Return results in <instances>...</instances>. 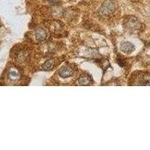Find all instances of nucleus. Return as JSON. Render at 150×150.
I'll return each mask as SVG.
<instances>
[{
	"mask_svg": "<svg viewBox=\"0 0 150 150\" xmlns=\"http://www.w3.org/2000/svg\"><path fill=\"white\" fill-rule=\"evenodd\" d=\"M115 10V3L113 1L107 0L101 6V9L99 11V14L102 16H108L111 14Z\"/></svg>",
	"mask_w": 150,
	"mask_h": 150,
	"instance_id": "1",
	"label": "nucleus"
},
{
	"mask_svg": "<svg viewBox=\"0 0 150 150\" xmlns=\"http://www.w3.org/2000/svg\"><path fill=\"white\" fill-rule=\"evenodd\" d=\"M59 74L62 78H68L73 76L74 70L71 66L65 65L59 70Z\"/></svg>",
	"mask_w": 150,
	"mask_h": 150,
	"instance_id": "2",
	"label": "nucleus"
},
{
	"mask_svg": "<svg viewBox=\"0 0 150 150\" xmlns=\"http://www.w3.org/2000/svg\"><path fill=\"white\" fill-rule=\"evenodd\" d=\"M121 50L125 53H131L134 51L135 47L134 44L130 42H123L121 44L120 47Z\"/></svg>",
	"mask_w": 150,
	"mask_h": 150,
	"instance_id": "3",
	"label": "nucleus"
},
{
	"mask_svg": "<svg viewBox=\"0 0 150 150\" xmlns=\"http://www.w3.org/2000/svg\"><path fill=\"white\" fill-rule=\"evenodd\" d=\"M47 38V33L44 31L43 29H38L35 32V39L37 41H42L45 40V39Z\"/></svg>",
	"mask_w": 150,
	"mask_h": 150,
	"instance_id": "4",
	"label": "nucleus"
},
{
	"mask_svg": "<svg viewBox=\"0 0 150 150\" xmlns=\"http://www.w3.org/2000/svg\"><path fill=\"white\" fill-rule=\"evenodd\" d=\"M8 78L11 81H17L20 78V74L16 69L11 68V69H10L9 72H8Z\"/></svg>",
	"mask_w": 150,
	"mask_h": 150,
	"instance_id": "5",
	"label": "nucleus"
},
{
	"mask_svg": "<svg viewBox=\"0 0 150 150\" xmlns=\"http://www.w3.org/2000/svg\"><path fill=\"white\" fill-rule=\"evenodd\" d=\"M78 82L81 86H88L91 83V79L88 75L83 74L78 80Z\"/></svg>",
	"mask_w": 150,
	"mask_h": 150,
	"instance_id": "6",
	"label": "nucleus"
},
{
	"mask_svg": "<svg viewBox=\"0 0 150 150\" xmlns=\"http://www.w3.org/2000/svg\"><path fill=\"white\" fill-rule=\"evenodd\" d=\"M137 18H135L134 17H128V19L127 20L126 23L127 26H128V28L129 29H134V28H136L137 25Z\"/></svg>",
	"mask_w": 150,
	"mask_h": 150,
	"instance_id": "7",
	"label": "nucleus"
},
{
	"mask_svg": "<svg viewBox=\"0 0 150 150\" xmlns=\"http://www.w3.org/2000/svg\"><path fill=\"white\" fill-rule=\"evenodd\" d=\"M54 60L53 59H49V60L46 61L45 63L42 65V68L44 71H50L54 67Z\"/></svg>",
	"mask_w": 150,
	"mask_h": 150,
	"instance_id": "8",
	"label": "nucleus"
},
{
	"mask_svg": "<svg viewBox=\"0 0 150 150\" xmlns=\"http://www.w3.org/2000/svg\"><path fill=\"white\" fill-rule=\"evenodd\" d=\"M117 62H118V64H119L120 66H122V67H123V66L125 65V63L124 60H122V59H119V58L118 59Z\"/></svg>",
	"mask_w": 150,
	"mask_h": 150,
	"instance_id": "9",
	"label": "nucleus"
}]
</instances>
